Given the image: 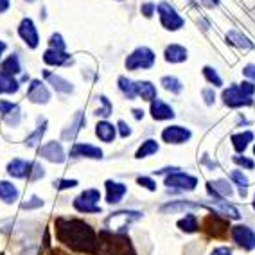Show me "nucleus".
<instances>
[{"instance_id": "32", "label": "nucleus", "mask_w": 255, "mask_h": 255, "mask_svg": "<svg viewBox=\"0 0 255 255\" xmlns=\"http://www.w3.org/2000/svg\"><path fill=\"white\" fill-rule=\"evenodd\" d=\"M178 228L185 234H194L198 228H200V225H198V218L192 214V212H189V214H185V218H182L180 221H178Z\"/></svg>"}, {"instance_id": "42", "label": "nucleus", "mask_w": 255, "mask_h": 255, "mask_svg": "<svg viewBox=\"0 0 255 255\" xmlns=\"http://www.w3.org/2000/svg\"><path fill=\"white\" fill-rule=\"evenodd\" d=\"M20 119H22V114H20V108H16L14 112L5 115L4 121H5V124H9L11 128H16L20 124Z\"/></svg>"}, {"instance_id": "57", "label": "nucleus", "mask_w": 255, "mask_h": 255, "mask_svg": "<svg viewBox=\"0 0 255 255\" xmlns=\"http://www.w3.org/2000/svg\"><path fill=\"white\" fill-rule=\"evenodd\" d=\"M254 209H255V200H254Z\"/></svg>"}, {"instance_id": "6", "label": "nucleus", "mask_w": 255, "mask_h": 255, "mask_svg": "<svg viewBox=\"0 0 255 255\" xmlns=\"http://www.w3.org/2000/svg\"><path fill=\"white\" fill-rule=\"evenodd\" d=\"M156 11H158L160 23H162L167 31H178V29L183 27L185 20H183L182 16L176 13V9H174L173 5H169L167 2H162V4H158Z\"/></svg>"}, {"instance_id": "56", "label": "nucleus", "mask_w": 255, "mask_h": 255, "mask_svg": "<svg viewBox=\"0 0 255 255\" xmlns=\"http://www.w3.org/2000/svg\"><path fill=\"white\" fill-rule=\"evenodd\" d=\"M7 49V45H5V41H0V56L4 54V50Z\"/></svg>"}, {"instance_id": "25", "label": "nucleus", "mask_w": 255, "mask_h": 255, "mask_svg": "<svg viewBox=\"0 0 255 255\" xmlns=\"http://www.w3.org/2000/svg\"><path fill=\"white\" fill-rule=\"evenodd\" d=\"M96 135L103 142H114L115 135H117V128L114 124L106 123V121H101L96 126Z\"/></svg>"}, {"instance_id": "29", "label": "nucleus", "mask_w": 255, "mask_h": 255, "mask_svg": "<svg viewBox=\"0 0 255 255\" xmlns=\"http://www.w3.org/2000/svg\"><path fill=\"white\" fill-rule=\"evenodd\" d=\"M135 88H137V96H140L144 101L156 99V87L151 81H137Z\"/></svg>"}, {"instance_id": "45", "label": "nucleus", "mask_w": 255, "mask_h": 255, "mask_svg": "<svg viewBox=\"0 0 255 255\" xmlns=\"http://www.w3.org/2000/svg\"><path fill=\"white\" fill-rule=\"evenodd\" d=\"M16 108H20L16 103H11V101H0V114H2V117H5L7 114L14 112Z\"/></svg>"}, {"instance_id": "34", "label": "nucleus", "mask_w": 255, "mask_h": 255, "mask_svg": "<svg viewBox=\"0 0 255 255\" xmlns=\"http://www.w3.org/2000/svg\"><path fill=\"white\" fill-rule=\"evenodd\" d=\"M47 131V121H43V124L41 126H38L34 131L29 135L27 138H25V146L27 147H36L38 144L41 142V138H43V135H45Z\"/></svg>"}, {"instance_id": "19", "label": "nucleus", "mask_w": 255, "mask_h": 255, "mask_svg": "<svg viewBox=\"0 0 255 255\" xmlns=\"http://www.w3.org/2000/svg\"><path fill=\"white\" fill-rule=\"evenodd\" d=\"M151 115L155 121H169L174 117V110L162 99H153L151 101Z\"/></svg>"}, {"instance_id": "50", "label": "nucleus", "mask_w": 255, "mask_h": 255, "mask_svg": "<svg viewBox=\"0 0 255 255\" xmlns=\"http://www.w3.org/2000/svg\"><path fill=\"white\" fill-rule=\"evenodd\" d=\"M203 97H205V103L207 105H214V101H216V94H214V88H205L203 90Z\"/></svg>"}, {"instance_id": "2", "label": "nucleus", "mask_w": 255, "mask_h": 255, "mask_svg": "<svg viewBox=\"0 0 255 255\" xmlns=\"http://www.w3.org/2000/svg\"><path fill=\"white\" fill-rule=\"evenodd\" d=\"M94 255H135V248L126 234L112 232L105 228L97 236Z\"/></svg>"}, {"instance_id": "41", "label": "nucleus", "mask_w": 255, "mask_h": 255, "mask_svg": "<svg viewBox=\"0 0 255 255\" xmlns=\"http://www.w3.org/2000/svg\"><path fill=\"white\" fill-rule=\"evenodd\" d=\"M230 180L236 185H239V189H248V178L243 174V171H232L230 173Z\"/></svg>"}, {"instance_id": "48", "label": "nucleus", "mask_w": 255, "mask_h": 255, "mask_svg": "<svg viewBox=\"0 0 255 255\" xmlns=\"http://www.w3.org/2000/svg\"><path fill=\"white\" fill-rule=\"evenodd\" d=\"M43 205V200H40L38 196H32L31 201H25V203H22V209L23 210H31V209H38V207Z\"/></svg>"}, {"instance_id": "11", "label": "nucleus", "mask_w": 255, "mask_h": 255, "mask_svg": "<svg viewBox=\"0 0 255 255\" xmlns=\"http://www.w3.org/2000/svg\"><path fill=\"white\" fill-rule=\"evenodd\" d=\"M18 34L25 43H27L31 49H36L38 43H40V36H38L36 25L31 18H23L18 25Z\"/></svg>"}, {"instance_id": "53", "label": "nucleus", "mask_w": 255, "mask_h": 255, "mask_svg": "<svg viewBox=\"0 0 255 255\" xmlns=\"http://www.w3.org/2000/svg\"><path fill=\"white\" fill-rule=\"evenodd\" d=\"M210 255H234V254H232V250H230L228 246H219V248H216V250L212 252Z\"/></svg>"}, {"instance_id": "14", "label": "nucleus", "mask_w": 255, "mask_h": 255, "mask_svg": "<svg viewBox=\"0 0 255 255\" xmlns=\"http://www.w3.org/2000/svg\"><path fill=\"white\" fill-rule=\"evenodd\" d=\"M27 97L31 103H36V105H45L50 99V92L49 88L40 81V79H32L31 85H29Z\"/></svg>"}, {"instance_id": "9", "label": "nucleus", "mask_w": 255, "mask_h": 255, "mask_svg": "<svg viewBox=\"0 0 255 255\" xmlns=\"http://www.w3.org/2000/svg\"><path fill=\"white\" fill-rule=\"evenodd\" d=\"M232 239L245 250H255V232L246 225H237L232 228Z\"/></svg>"}, {"instance_id": "47", "label": "nucleus", "mask_w": 255, "mask_h": 255, "mask_svg": "<svg viewBox=\"0 0 255 255\" xmlns=\"http://www.w3.org/2000/svg\"><path fill=\"white\" fill-rule=\"evenodd\" d=\"M232 160L236 162L237 165H243L245 169H254L255 167V162H254V160L246 158V156H239V155H237V156H234Z\"/></svg>"}, {"instance_id": "5", "label": "nucleus", "mask_w": 255, "mask_h": 255, "mask_svg": "<svg viewBox=\"0 0 255 255\" xmlns=\"http://www.w3.org/2000/svg\"><path fill=\"white\" fill-rule=\"evenodd\" d=\"M155 65V52L149 47H138L126 58V69L128 70H138V69H151Z\"/></svg>"}, {"instance_id": "46", "label": "nucleus", "mask_w": 255, "mask_h": 255, "mask_svg": "<svg viewBox=\"0 0 255 255\" xmlns=\"http://www.w3.org/2000/svg\"><path fill=\"white\" fill-rule=\"evenodd\" d=\"M78 185V180H56L54 187L59 191H65V189H72V187Z\"/></svg>"}, {"instance_id": "12", "label": "nucleus", "mask_w": 255, "mask_h": 255, "mask_svg": "<svg viewBox=\"0 0 255 255\" xmlns=\"http://www.w3.org/2000/svg\"><path fill=\"white\" fill-rule=\"evenodd\" d=\"M192 137L191 129L183 126H167L162 131V140L167 144H183Z\"/></svg>"}, {"instance_id": "30", "label": "nucleus", "mask_w": 255, "mask_h": 255, "mask_svg": "<svg viewBox=\"0 0 255 255\" xmlns=\"http://www.w3.org/2000/svg\"><path fill=\"white\" fill-rule=\"evenodd\" d=\"M227 40H228V43H232V45L239 47V49H252V47H254V43H252V41L248 40L241 31H237V29L228 31Z\"/></svg>"}, {"instance_id": "33", "label": "nucleus", "mask_w": 255, "mask_h": 255, "mask_svg": "<svg viewBox=\"0 0 255 255\" xmlns=\"http://www.w3.org/2000/svg\"><path fill=\"white\" fill-rule=\"evenodd\" d=\"M119 83V88H121V92L124 94V97L126 99H135L137 97V88H135V83L131 81V79H128L126 76H121V78L117 79Z\"/></svg>"}, {"instance_id": "7", "label": "nucleus", "mask_w": 255, "mask_h": 255, "mask_svg": "<svg viewBox=\"0 0 255 255\" xmlns=\"http://www.w3.org/2000/svg\"><path fill=\"white\" fill-rule=\"evenodd\" d=\"M223 101L225 105L230 108H241V106H250L254 103L252 96H248L239 85H232L223 92Z\"/></svg>"}, {"instance_id": "44", "label": "nucleus", "mask_w": 255, "mask_h": 255, "mask_svg": "<svg viewBox=\"0 0 255 255\" xmlns=\"http://www.w3.org/2000/svg\"><path fill=\"white\" fill-rule=\"evenodd\" d=\"M137 183H138L140 187H144V189H147V191H156V182L153 180V178L138 176V178H137Z\"/></svg>"}, {"instance_id": "58", "label": "nucleus", "mask_w": 255, "mask_h": 255, "mask_svg": "<svg viewBox=\"0 0 255 255\" xmlns=\"http://www.w3.org/2000/svg\"><path fill=\"white\" fill-rule=\"evenodd\" d=\"M254 155H255V146H254Z\"/></svg>"}, {"instance_id": "27", "label": "nucleus", "mask_w": 255, "mask_h": 255, "mask_svg": "<svg viewBox=\"0 0 255 255\" xmlns=\"http://www.w3.org/2000/svg\"><path fill=\"white\" fill-rule=\"evenodd\" d=\"M232 146L234 149L237 151V153H245L246 147H248V144H250L252 140H254V133L252 131H243V133H236V135H232Z\"/></svg>"}, {"instance_id": "52", "label": "nucleus", "mask_w": 255, "mask_h": 255, "mask_svg": "<svg viewBox=\"0 0 255 255\" xmlns=\"http://www.w3.org/2000/svg\"><path fill=\"white\" fill-rule=\"evenodd\" d=\"M243 74H245L246 78H250L252 81H255V63L246 65L245 69H243Z\"/></svg>"}, {"instance_id": "23", "label": "nucleus", "mask_w": 255, "mask_h": 255, "mask_svg": "<svg viewBox=\"0 0 255 255\" xmlns=\"http://www.w3.org/2000/svg\"><path fill=\"white\" fill-rule=\"evenodd\" d=\"M29 167H31V162L22 158H14L7 164V173L13 178H25L29 173Z\"/></svg>"}, {"instance_id": "17", "label": "nucleus", "mask_w": 255, "mask_h": 255, "mask_svg": "<svg viewBox=\"0 0 255 255\" xmlns=\"http://www.w3.org/2000/svg\"><path fill=\"white\" fill-rule=\"evenodd\" d=\"M70 156H74V158L101 160L103 158V151L99 147L92 146V144H74L72 149H70Z\"/></svg>"}, {"instance_id": "24", "label": "nucleus", "mask_w": 255, "mask_h": 255, "mask_svg": "<svg viewBox=\"0 0 255 255\" xmlns=\"http://www.w3.org/2000/svg\"><path fill=\"white\" fill-rule=\"evenodd\" d=\"M165 56V61L169 63H182L187 59V49L182 45H178V43H173V45H169L164 52Z\"/></svg>"}, {"instance_id": "22", "label": "nucleus", "mask_w": 255, "mask_h": 255, "mask_svg": "<svg viewBox=\"0 0 255 255\" xmlns=\"http://www.w3.org/2000/svg\"><path fill=\"white\" fill-rule=\"evenodd\" d=\"M106 191H108V194H106V201H108V203H119V201L124 198V194H126L128 187L124 185V183L108 180V182H106Z\"/></svg>"}, {"instance_id": "31", "label": "nucleus", "mask_w": 255, "mask_h": 255, "mask_svg": "<svg viewBox=\"0 0 255 255\" xmlns=\"http://www.w3.org/2000/svg\"><path fill=\"white\" fill-rule=\"evenodd\" d=\"M0 70H2V72H5V74H9V76H16V74L22 72L18 56L11 54L7 59H4V61H2V65H0Z\"/></svg>"}, {"instance_id": "40", "label": "nucleus", "mask_w": 255, "mask_h": 255, "mask_svg": "<svg viewBox=\"0 0 255 255\" xmlns=\"http://www.w3.org/2000/svg\"><path fill=\"white\" fill-rule=\"evenodd\" d=\"M45 176V169L41 167L38 162H31V167H29V173H27V178L31 180V182H34V180H40V178Z\"/></svg>"}, {"instance_id": "54", "label": "nucleus", "mask_w": 255, "mask_h": 255, "mask_svg": "<svg viewBox=\"0 0 255 255\" xmlns=\"http://www.w3.org/2000/svg\"><path fill=\"white\" fill-rule=\"evenodd\" d=\"M11 5V0H0V13H5V11L9 9Z\"/></svg>"}, {"instance_id": "26", "label": "nucleus", "mask_w": 255, "mask_h": 255, "mask_svg": "<svg viewBox=\"0 0 255 255\" xmlns=\"http://www.w3.org/2000/svg\"><path fill=\"white\" fill-rule=\"evenodd\" d=\"M18 189L13 185L11 182H0V200L4 201V203H14V201L18 200Z\"/></svg>"}, {"instance_id": "4", "label": "nucleus", "mask_w": 255, "mask_h": 255, "mask_svg": "<svg viewBox=\"0 0 255 255\" xmlns=\"http://www.w3.org/2000/svg\"><path fill=\"white\" fill-rule=\"evenodd\" d=\"M101 200V192L97 189H87L74 200V209L85 214H101V207L97 205Z\"/></svg>"}, {"instance_id": "28", "label": "nucleus", "mask_w": 255, "mask_h": 255, "mask_svg": "<svg viewBox=\"0 0 255 255\" xmlns=\"http://www.w3.org/2000/svg\"><path fill=\"white\" fill-rule=\"evenodd\" d=\"M18 88L20 83L13 76L0 70V94H14V92H18Z\"/></svg>"}, {"instance_id": "36", "label": "nucleus", "mask_w": 255, "mask_h": 255, "mask_svg": "<svg viewBox=\"0 0 255 255\" xmlns=\"http://www.w3.org/2000/svg\"><path fill=\"white\" fill-rule=\"evenodd\" d=\"M156 151H158V142L149 138V140L142 142V146L138 147L135 156H137V158H146V156H149V155H155Z\"/></svg>"}, {"instance_id": "38", "label": "nucleus", "mask_w": 255, "mask_h": 255, "mask_svg": "<svg viewBox=\"0 0 255 255\" xmlns=\"http://www.w3.org/2000/svg\"><path fill=\"white\" fill-rule=\"evenodd\" d=\"M99 103L103 105V108H97V112H96L97 117H108V115H112V112H114V105L110 103L108 97L101 96L99 97Z\"/></svg>"}, {"instance_id": "35", "label": "nucleus", "mask_w": 255, "mask_h": 255, "mask_svg": "<svg viewBox=\"0 0 255 255\" xmlns=\"http://www.w3.org/2000/svg\"><path fill=\"white\" fill-rule=\"evenodd\" d=\"M160 85H162L167 92H171V94H180L183 88L182 81H180L178 78H174V76H164V78L160 79Z\"/></svg>"}, {"instance_id": "15", "label": "nucleus", "mask_w": 255, "mask_h": 255, "mask_svg": "<svg viewBox=\"0 0 255 255\" xmlns=\"http://www.w3.org/2000/svg\"><path fill=\"white\" fill-rule=\"evenodd\" d=\"M207 191L212 198H216V201H223L225 198H230L234 194L232 185L227 180H216V182L207 183Z\"/></svg>"}, {"instance_id": "8", "label": "nucleus", "mask_w": 255, "mask_h": 255, "mask_svg": "<svg viewBox=\"0 0 255 255\" xmlns=\"http://www.w3.org/2000/svg\"><path fill=\"white\" fill-rule=\"evenodd\" d=\"M165 185L171 189H180V191H194L198 185V178L192 176V174L180 173V171H174L165 178Z\"/></svg>"}, {"instance_id": "21", "label": "nucleus", "mask_w": 255, "mask_h": 255, "mask_svg": "<svg viewBox=\"0 0 255 255\" xmlns=\"http://www.w3.org/2000/svg\"><path fill=\"white\" fill-rule=\"evenodd\" d=\"M43 78L52 85V88H54L56 92H61V94H72L74 92L72 83L67 81V79H63L61 76H56V74L45 70V72H43Z\"/></svg>"}, {"instance_id": "43", "label": "nucleus", "mask_w": 255, "mask_h": 255, "mask_svg": "<svg viewBox=\"0 0 255 255\" xmlns=\"http://www.w3.org/2000/svg\"><path fill=\"white\" fill-rule=\"evenodd\" d=\"M49 45H50V49H56V50H65V41H63V36L61 34H52V36L49 38Z\"/></svg>"}, {"instance_id": "51", "label": "nucleus", "mask_w": 255, "mask_h": 255, "mask_svg": "<svg viewBox=\"0 0 255 255\" xmlns=\"http://www.w3.org/2000/svg\"><path fill=\"white\" fill-rule=\"evenodd\" d=\"M156 11V5L155 4H142V13H144V16H147V18H149V16H153V13H155Z\"/></svg>"}, {"instance_id": "13", "label": "nucleus", "mask_w": 255, "mask_h": 255, "mask_svg": "<svg viewBox=\"0 0 255 255\" xmlns=\"http://www.w3.org/2000/svg\"><path fill=\"white\" fill-rule=\"evenodd\" d=\"M40 156L49 160V162H52V164H63L65 162V151H63V147H61V144L56 140L47 142L45 146H41Z\"/></svg>"}, {"instance_id": "1", "label": "nucleus", "mask_w": 255, "mask_h": 255, "mask_svg": "<svg viewBox=\"0 0 255 255\" xmlns=\"http://www.w3.org/2000/svg\"><path fill=\"white\" fill-rule=\"evenodd\" d=\"M56 234L61 243L70 246L76 252L94 254L97 243V234L88 223L81 219L58 218L56 219Z\"/></svg>"}, {"instance_id": "39", "label": "nucleus", "mask_w": 255, "mask_h": 255, "mask_svg": "<svg viewBox=\"0 0 255 255\" xmlns=\"http://www.w3.org/2000/svg\"><path fill=\"white\" fill-rule=\"evenodd\" d=\"M203 76H205L207 81L212 83L214 87H221V85H223V79L219 78V74L216 72L212 67H203Z\"/></svg>"}, {"instance_id": "37", "label": "nucleus", "mask_w": 255, "mask_h": 255, "mask_svg": "<svg viewBox=\"0 0 255 255\" xmlns=\"http://www.w3.org/2000/svg\"><path fill=\"white\" fill-rule=\"evenodd\" d=\"M218 210L221 212V214L227 216V218H232V219H239V218H241V214H239V210H237L234 205H230V203H228L227 200L218 201Z\"/></svg>"}, {"instance_id": "55", "label": "nucleus", "mask_w": 255, "mask_h": 255, "mask_svg": "<svg viewBox=\"0 0 255 255\" xmlns=\"http://www.w3.org/2000/svg\"><path fill=\"white\" fill-rule=\"evenodd\" d=\"M133 115H135V119H142V117H144V112H142V110H138V108H135V110H133Z\"/></svg>"}, {"instance_id": "18", "label": "nucleus", "mask_w": 255, "mask_h": 255, "mask_svg": "<svg viewBox=\"0 0 255 255\" xmlns=\"http://www.w3.org/2000/svg\"><path fill=\"white\" fill-rule=\"evenodd\" d=\"M43 61L52 67H61V65H70L74 63V59L70 54H67L65 50H56V49H47L43 52Z\"/></svg>"}, {"instance_id": "49", "label": "nucleus", "mask_w": 255, "mask_h": 255, "mask_svg": "<svg viewBox=\"0 0 255 255\" xmlns=\"http://www.w3.org/2000/svg\"><path fill=\"white\" fill-rule=\"evenodd\" d=\"M117 128H119V133H121V137H123V138H128L129 135H131V128L128 126L124 121H119Z\"/></svg>"}, {"instance_id": "16", "label": "nucleus", "mask_w": 255, "mask_h": 255, "mask_svg": "<svg viewBox=\"0 0 255 255\" xmlns=\"http://www.w3.org/2000/svg\"><path fill=\"white\" fill-rule=\"evenodd\" d=\"M180 210H185L189 214V212H194V210H207V207L200 205V203H192V201H173V203L160 207L162 214H174V212H180Z\"/></svg>"}, {"instance_id": "3", "label": "nucleus", "mask_w": 255, "mask_h": 255, "mask_svg": "<svg viewBox=\"0 0 255 255\" xmlns=\"http://www.w3.org/2000/svg\"><path fill=\"white\" fill-rule=\"evenodd\" d=\"M140 218H142V212H137V210H119V212H114V214L106 219L105 228L106 230H112V232L124 234L128 225L133 223V221H138Z\"/></svg>"}, {"instance_id": "20", "label": "nucleus", "mask_w": 255, "mask_h": 255, "mask_svg": "<svg viewBox=\"0 0 255 255\" xmlns=\"http://www.w3.org/2000/svg\"><path fill=\"white\" fill-rule=\"evenodd\" d=\"M85 124H87V119H85V115H83L81 112H78V114L74 115L72 123L69 124V128L61 133V138H63V140H74L76 135L81 131V128H85Z\"/></svg>"}, {"instance_id": "10", "label": "nucleus", "mask_w": 255, "mask_h": 255, "mask_svg": "<svg viewBox=\"0 0 255 255\" xmlns=\"http://www.w3.org/2000/svg\"><path fill=\"white\" fill-rule=\"evenodd\" d=\"M201 227H203V230H207V232L210 234V236L214 237H225L228 232V223L225 221V219H221L218 214H209L205 219H203V223H201Z\"/></svg>"}]
</instances>
